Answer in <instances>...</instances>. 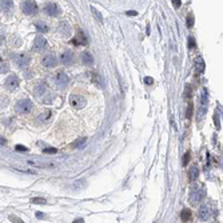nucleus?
Segmentation results:
<instances>
[{
    "label": "nucleus",
    "instance_id": "obj_37",
    "mask_svg": "<svg viewBox=\"0 0 223 223\" xmlns=\"http://www.w3.org/2000/svg\"><path fill=\"white\" fill-rule=\"evenodd\" d=\"M5 143H7V139H5V138H3V136H0V146H4Z\"/></svg>",
    "mask_w": 223,
    "mask_h": 223
},
{
    "label": "nucleus",
    "instance_id": "obj_38",
    "mask_svg": "<svg viewBox=\"0 0 223 223\" xmlns=\"http://www.w3.org/2000/svg\"><path fill=\"white\" fill-rule=\"evenodd\" d=\"M36 218H38V219H43V218H44V214H43V213H39V211H38V213H36Z\"/></svg>",
    "mask_w": 223,
    "mask_h": 223
},
{
    "label": "nucleus",
    "instance_id": "obj_6",
    "mask_svg": "<svg viewBox=\"0 0 223 223\" xmlns=\"http://www.w3.org/2000/svg\"><path fill=\"white\" fill-rule=\"evenodd\" d=\"M21 10L26 15H35L38 12V4L35 1H23L21 4Z\"/></svg>",
    "mask_w": 223,
    "mask_h": 223
},
{
    "label": "nucleus",
    "instance_id": "obj_32",
    "mask_svg": "<svg viewBox=\"0 0 223 223\" xmlns=\"http://www.w3.org/2000/svg\"><path fill=\"white\" fill-rule=\"evenodd\" d=\"M84 142H86V138H83V139H79V140H76V143L74 146H75V147H79V146L80 144H84Z\"/></svg>",
    "mask_w": 223,
    "mask_h": 223
},
{
    "label": "nucleus",
    "instance_id": "obj_3",
    "mask_svg": "<svg viewBox=\"0 0 223 223\" xmlns=\"http://www.w3.org/2000/svg\"><path fill=\"white\" fill-rule=\"evenodd\" d=\"M32 107H34V104H32V102L29 99H21V100H19L15 104V110L19 114H27V112H29L32 110Z\"/></svg>",
    "mask_w": 223,
    "mask_h": 223
},
{
    "label": "nucleus",
    "instance_id": "obj_25",
    "mask_svg": "<svg viewBox=\"0 0 223 223\" xmlns=\"http://www.w3.org/2000/svg\"><path fill=\"white\" fill-rule=\"evenodd\" d=\"M188 47H190V48H195V47H197V40H195L194 36L188 38Z\"/></svg>",
    "mask_w": 223,
    "mask_h": 223
},
{
    "label": "nucleus",
    "instance_id": "obj_35",
    "mask_svg": "<svg viewBox=\"0 0 223 223\" xmlns=\"http://www.w3.org/2000/svg\"><path fill=\"white\" fill-rule=\"evenodd\" d=\"M144 83H146V84H152V83H154V79L148 76V78H146V79H144Z\"/></svg>",
    "mask_w": 223,
    "mask_h": 223
},
{
    "label": "nucleus",
    "instance_id": "obj_21",
    "mask_svg": "<svg viewBox=\"0 0 223 223\" xmlns=\"http://www.w3.org/2000/svg\"><path fill=\"white\" fill-rule=\"evenodd\" d=\"M49 118H51V112H49V111H46L44 114H42V115H39V116H38V120L47 122V120H49Z\"/></svg>",
    "mask_w": 223,
    "mask_h": 223
},
{
    "label": "nucleus",
    "instance_id": "obj_15",
    "mask_svg": "<svg viewBox=\"0 0 223 223\" xmlns=\"http://www.w3.org/2000/svg\"><path fill=\"white\" fill-rule=\"evenodd\" d=\"M60 60H62L63 64L68 66L74 62V54L71 51H64L62 55H60Z\"/></svg>",
    "mask_w": 223,
    "mask_h": 223
},
{
    "label": "nucleus",
    "instance_id": "obj_30",
    "mask_svg": "<svg viewBox=\"0 0 223 223\" xmlns=\"http://www.w3.org/2000/svg\"><path fill=\"white\" fill-rule=\"evenodd\" d=\"M188 160H190V152L187 151L183 156V166H187V164H188Z\"/></svg>",
    "mask_w": 223,
    "mask_h": 223
},
{
    "label": "nucleus",
    "instance_id": "obj_8",
    "mask_svg": "<svg viewBox=\"0 0 223 223\" xmlns=\"http://www.w3.org/2000/svg\"><path fill=\"white\" fill-rule=\"evenodd\" d=\"M42 64L46 68H54V67H56V64H57V59H56L55 55L48 54V55H46V56L43 57Z\"/></svg>",
    "mask_w": 223,
    "mask_h": 223
},
{
    "label": "nucleus",
    "instance_id": "obj_16",
    "mask_svg": "<svg viewBox=\"0 0 223 223\" xmlns=\"http://www.w3.org/2000/svg\"><path fill=\"white\" fill-rule=\"evenodd\" d=\"M195 71H197V74H202L205 71V60H203V57L198 56L195 59Z\"/></svg>",
    "mask_w": 223,
    "mask_h": 223
},
{
    "label": "nucleus",
    "instance_id": "obj_1",
    "mask_svg": "<svg viewBox=\"0 0 223 223\" xmlns=\"http://www.w3.org/2000/svg\"><path fill=\"white\" fill-rule=\"evenodd\" d=\"M205 195H206V187L202 183H198L191 187L190 194H188V199L192 205H198L199 202H202Z\"/></svg>",
    "mask_w": 223,
    "mask_h": 223
},
{
    "label": "nucleus",
    "instance_id": "obj_31",
    "mask_svg": "<svg viewBox=\"0 0 223 223\" xmlns=\"http://www.w3.org/2000/svg\"><path fill=\"white\" fill-rule=\"evenodd\" d=\"M44 91H46V86H44V84H39V86L36 87V92L38 93H43Z\"/></svg>",
    "mask_w": 223,
    "mask_h": 223
},
{
    "label": "nucleus",
    "instance_id": "obj_27",
    "mask_svg": "<svg viewBox=\"0 0 223 223\" xmlns=\"http://www.w3.org/2000/svg\"><path fill=\"white\" fill-rule=\"evenodd\" d=\"M15 150H16V151H21V152H26V151H28V148H27L26 146L16 144V146H15Z\"/></svg>",
    "mask_w": 223,
    "mask_h": 223
},
{
    "label": "nucleus",
    "instance_id": "obj_29",
    "mask_svg": "<svg viewBox=\"0 0 223 223\" xmlns=\"http://www.w3.org/2000/svg\"><path fill=\"white\" fill-rule=\"evenodd\" d=\"M43 152H44V154H56L57 150H56V148H54V147H49V148H44Z\"/></svg>",
    "mask_w": 223,
    "mask_h": 223
},
{
    "label": "nucleus",
    "instance_id": "obj_2",
    "mask_svg": "<svg viewBox=\"0 0 223 223\" xmlns=\"http://www.w3.org/2000/svg\"><path fill=\"white\" fill-rule=\"evenodd\" d=\"M207 108H208V93H207V90L203 88L202 90V96L199 99V110H198V122L202 120L205 118L206 112H207Z\"/></svg>",
    "mask_w": 223,
    "mask_h": 223
},
{
    "label": "nucleus",
    "instance_id": "obj_13",
    "mask_svg": "<svg viewBox=\"0 0 223 223\" xmlns=\"http://www.w3.org/2000/svg\"><path fill=\"white\" fill-rule=\"evenodd\" d=\"M68 82H70V79H68V76L66 75L64 72H59L56 75V84L60 87V88H64V87H67Z\"/></svg>",
    "mask_w": 223,
    "mask_h": 223
},
{
    "label": "nucleus",
    "instance_id": "obj_10",
    "mask_svg": "<svg viewBox=\"0 0 223 223\" xmlns=\"http://www.w3.org/2000/svg\"><path fill=\"white\" fill-rule=\"evenodd\" d=\"M15 62L19 67L21 68H26L27 66L29 64V56L27 54H19L15 56Z\"/></svg>",
    "mask_w": 223,
    "mask_h": 223
},
{
    "label": "nucleus",
    "instance_id": "obj_5",
    "mask_svg": "<svg viewBox=\"0 0 223 223\" xmlns=\"http://www.w3.org/2000/svg\"><path fill=\"white\" fill-rule=\"evenodd\" d=\"M213 216V207L210 203H205L199 207V218L200 221H208Z\"/></svg>",
    "mask_w": 223,
    "mask_h": 223
},
{
    "label": "nucleus",
    "instance_id": "obj_19",
    "mask_svg": "<svg viewBox=\"0 0 223 223\" xmlns=\"http://www.w3.org/2000/svg\"><path fill=\"white\" fill-rule=\"evenodd\" d=\"M180 219L183 222H187L191 219V211L188 210V208H183V210L180 211Z\"/></svg>",
    "mask_w": 223,
    "mask_h": 223
},
{
    "label": "nucleus",
    "instance_id": "obj_7",
    "mask_svg": "<svg viewBox=\"0 0 223 223\" xmlns=\"http://www.w3.org/2000/svg\"><path fill=\"white\" fill-rule=\"evenodd\" d=\"M44 12L48 16H57L60 12H62V11H60L59 5H57L56 3L49 1V3H47V4L44 5Z\"/></svg>",
    "mask_w": 223,
    "mask_h": 223
},
{
    "label": "nucleus",
    "instance_id": "obj_20",
    "mask_svg": "<svg viewBox=\"0 0 223 223\" xmlns=\"http://www.w3.org/2000/svg\"><path fill=\"white\" fill-rule=\"evenodd\" d=\"M35 27H36V29L39 32H43V34L48 32V26H47L46 23H43V21H38V23L35 24Z\"/></svg>",
    "mask_w": 223,
    "mask_h": 223
},
{
    "label": "nucleus",
    "instance_id": "obj_24",
    "mask_svg": "<svg viewBox=\"0 0 223 223\" xmlns=\"http://www.w3.org/2000/svg\"><path fill=\"white\" fill-rule=\"evenodd\" d=\"M192 26H194V15H192V13H190V15L187 16V27H188V28H191Z\"/></svg>",
    "mask_w": 223,
    "mask_h": 223
},
{
    "label": "nucleus",
    "instance_id": "obj_23",
    "mask_svg": "<svg viewBox=\"0 0 223 223\" xmlns=\"http://www.w3.org/2000/svg\"><path fill=\"white\" fill-rule=\"evenodd\" d=\"M31 202L35 203V205H46L47 200L44 199V198H32Z\"/></svg>",
    "mask_w": 223,
    "mask_h": 223
},
{
    "label": "nucleus",
    "instance_id": "obj_28",
    "mask_svg": "<svg viewBox=\"0 0 223 223\" xmlns=\"http://www.w3.org/2000/svg\"><path fill=\"white\" fill-rule=\"evenodd\" d=\"M191 115H192V103H190L188 104V108H187V114H186V116H187V119H191Z\"/></svg>",
    "mask_w": 223,
    "mask_h": 223
},
{
    "label": "nucleus",
    "instance_id": "obj_14",
    "mask_svg": "<svg viewBox=\"0 0 223 223\" xmlns=\"http://www.w3.org/2000/svg\"><path fill=\"white\" fill-rule=\"evenodd\" d=\"M57 31H59V34L62 35L63 38H67V36H70V34H71V26L67 21H62L59 28H57Z\"/></svg>",
    "mask_w": 223,
    "mask_h": 223
},
{
    "label": "nucleus",
    "instance_id": "obj_4",
    "mask_svg": "<svg viewBox=\"0 0 223 223\" xmlns=\"http://www.w3.org/2000/svg\"><path fill=\"white\" fill-rule=\"evenodd\" d=\"M70 104L72 108L75 110H82L86 106V99L82 95H71L70 96Z\"/></svg>",
    "mask_w": 223,
    "mask_h": 223
},
{
    "label": "nucleus",
    "instance_id": "obj_36",
    "mask_svg": "<svg viewBox=\"0 0 223 223\" xmlns=\"http://www.w3.org/2000/svg\"><path fill=\"white\" fill-rule=\"evenodd\" d=\"M126 13H127L128 16H136V15H138V12H136V11H127V12H126Z\"/></svg>",
    "mask_w": 223,
    "mask_h": 223
},
{
    "label": "nucleus",
    "instance_id": "obj_39",
    "mask_svg": "<svg viewBox=\"0 0 223 223\" xmlns=\"http://www.w3.org/2000/svg\"><path fill=\"white\" fill-rule=\"evenodd\" d=\"M72 223H84V221H83V219H82V218H76V219H75V221H74Z\"/></svg>",
    "mask_w": 223,
    "mask_h": 223
},
{
    "label": "nucleus",
    "instance_id": "obj_17",
    "mask_svg": "<svg viewBox=\"0 0 223 223\" xmlns=\"http://www.w3.org/2000/svg\"><path fill=\"white\" fill-rule=\"evenodd\" d=\"M82 62L84 63L86 66H92L93 64V57H92V55L90 54V52H83L82 54Z\"/></svg>",
    "mask_w": 223,
    "mask_h": 223
},
{
    "label": "nucleus",
    "instance_id": "obj_9",
    "mask_svg": "<svg viewBox=\"0 0 223 223\" xmlns=\"http://www.w3.org/2000/svg\"><path fill=\"white\" fill-rule=\"evenodd\" d=\"M5 87H7L8 90H11V91L19 88V79H18V76L13 75V74L8 76L7 80H5Z\"/></svg>",
    "mask_w": 223,
    "mask_h": 223
},
{
    "label": "nucleus",
    "instance_id": "obj_18",
    "mask_svg": "<svg viewBox=\"0 0 223 223\" xmlns=\"http://www.w3.org/2000/svg\"><path fill=\"white\" fill-rule=\"evenodd\" d=\"M198 177H199V169H198L197 166H192L191 169H190V171H188V179L191 182H194Z\"/></svg>",
    "mask_w": 223,
    "mask_h": 223
},
{
    "label": "nucleus",
    "instance_id": "obj_33",
    "mask_svg": "<svg viewBox=\"0 0 223 223\" xmlns=\"http://www.w3.org/2000/svg\"><path fill=\"white\" fill-rule=\"evenodd\" d=\"M172 3V5H174V7L175 8H179V7H180V0H174V1H171Z\"/></svg>",
    "mask_w": 223,
    "mask_h": 223
},
{
    "label": "nucleus",
    "instance_id": "obj_11",
    "mask_svg": "<svg viewBox=\"0 0 223 223\" xmlns=\"http://www.w3.org/2000/svg\"><path fill=\"white\" fill-rule=\"evenodd\" d=\"M72 43L75 46H87V44H88V39H87V36L83 34V32L79 31L78 35L72 39Z\"/></svg>",
    "mask_w": 223,
    "mask_h": 223
},
{
    "label": "nucleus",
    "instance_id": "obj_26",
    "mask_svg": "<svg viewBox=\"0 0 223 223\" xmlns=\"http://www.w3.org/2000/svg\"><path fill=\"white\" fill-rule=\"evenodd\" d=\"M0 5H1L4 10H10L12 7V1H0Z\"/></svg>",
    "mask_w": 223,
    "mask_h": 223
},
{
    "label": "nucleus",
    "instance_id": "obj_22",
    "mask_svg": "<svg viewBox=\"0 0 223 223\" xmlns=\"http://www.w3.org/2000/svg\"><path fill=\"white\" fill-rule=\"evenodd\" d=\"M91 80H92L95 84H98V86H102V79H100V76H99L96 72L91 75Z\"/></svg>",
    "mask_w": 223,
    "mask_h": 223
},
{
    "label": "nucleus",
    "instance_id": "obj_34",
    "mask_svg": "<svg viewBox=\"0 0 223 223\" xmlns=\"http://www.w3.org/2000/svg\"><path fill=\"white\" fill-rule=\"evenodd\" d=\"M10 219H11V221H13V222H16V223H24L23 221H21V219H19V218L16 219L13 215H11V216H10Z\"/></svg>",
    "mask_w": 223,
    "mask_h": 223
},
{
    "label": "nucleus",
    "instance_id": "obj_12",
    "mask_svg": "<svg viewBox=\"0 0 223 223\" xmlns=\"http://www.w3.org/2000/svg\"><path fill=\"white\" fill-rule=\"evenodd\" d=\"M46 47H47V40L42 36V35H39V36L35 38L34 49H36V51H42V49H44Z\"/></svg>",
    "mask_w": 223,
    "mask_h": 223
}]
</instances>
